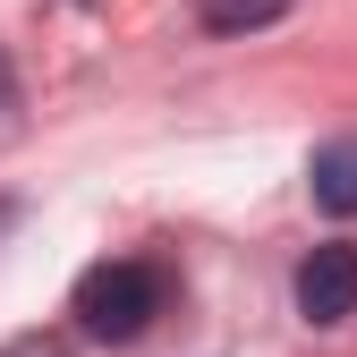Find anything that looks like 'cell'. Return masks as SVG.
Here are the masks:
<instances>
[{
	"label": "cell",
	"mask_w": 357,
	"mask_h": 357,
	"mask_svg": "<svg viewBox=\"0 0 357 357\" xmlns=\"http://www.w3.org/2000/svg\"><path fill=\"white\" fill-rule=\"evenodd\" d=\"M289 298H298V315H306V324H324V332H332V324H349V315H357V247H349V238L315 247V255L298 264Z\"/></svg>",
	"instance_id": "cell-2"
},
{
	"label": "cell",
	"mask_w": 357,
	"mask_h": 357,
	"mask_svg": "<svg viewBox=\"0 0 357 357\" xmlns=\"http://www.w3.org/2000/svg\"><path fill=\"white\" fill-rule=\"evenodd\" d=\"M162 298H170V281L153 264L111 255V264H94V273L77 281V332L85 340H145L153 315H162Z\"/></svg>",
	"instance_id": "cell-1"
},
{
	"label": "cell",
	"mask_w": 357,
	"mask_h": 357,
	"mask_svg": "<svg viewBox=\"0 0 357 357\" xmlns=\"http://www.w3.org/2000/svg\"><path fill=\"white\" fill-rule=\"evenodd\" d=\"M306 188H315L324 213L357 221V137H340V145H324L315 162H306Z\"/></svg>",
	"instance_id": "cell-3"
},
{
	"label": "cell",
	"mask_w": 357,
	"mask_h": 357,
	"mask_svg": "<svg viewBox=\"0 0 357 357\" xmlns=\"http://www.w3.org/2000/svg\"><path fill=\"white\" fill-rule=\"evenodd\" d=\"M17 111V68H9V52H0V119Z\"/></svg>",
	"instance_id": "cell-5"
},
{
	"label": "cell",
	"mask_w": 357,
	"mask_h": 357,
	"mask_svg": "<svg viewBox=\"0 0 357 357\" xmlns=\"http://www.w3.org/2000/svg\"><path fill=\"white\" fill-rule=\"evenodd\" d=\"M0 230H9V204H0Z\"/></svg>",
	"instance_id": "cell-6"
},
{
	"label": "cell",
	"mask_w": 357,
	"mask_h": 357,
	"mask_svg": "<svg viewBox=\"0 0 357 357\" xmlns=\"http://www.w3.org/2000/svg\"><path fill=\"white\" fill-rule=\"evenodd\" d=\"M273 17H289V0H204L213 34H247V26H273Z\"/></svg>",
	"instance_id": "cell-4"
}]
</instances>
